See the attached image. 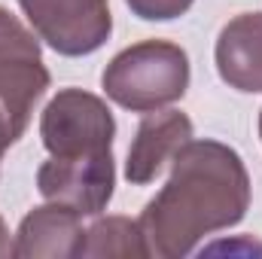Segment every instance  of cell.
<instances>
[{
	"instance_id": "obj_7",
	"label": "cell",
	"mask_w": 262,
	"mask_h": 259,
	"mask_svg": "<svg viewBox=\"0 0 262 259\" xmlns=\"http://www.w3.org/2000/svg\"><path fill=\"white\" fill-rule=\"evenodd\" d=\"M192 140V119L180 110H152L140 119L125 162V180L131 186H149L183 143Z\"/></svg>"
},
{
	"instance_id": "obj_11",
	"label": "cell",
	"mask_w": 262,
	"mask_h": 259,
	"mask_svg": "<svg viewBox=\"0 0 262 259\" xmlns=\"http://www.w3.org/2000/svg\"><path fill=\"white\" fill-rule=\"evenodd\" d=\"M125 3L143 21H171V18H180L183 12H189V6L195 0H125Z\"/></svg>"
},
{
	"instance_id": "obj_12",
	"label": "cell",
	"mask_w": 262,
	"mask_h": 259,
	"mask_svg": "<svg viewBox=\"0 0 262 259\" xmlns=\"http://www.w3.org/2000/svg\"><path fill=\"white\" fill-rule=\"evenodd\" d=\"M6 256H12V238H9V229H6V223L0 217V259Z\"/></svg>"
},
{
	"instance_id": "obj_4",
	"label": "cell",
	"mask_w": 262,
	"mask_h": 259,
	"mask_svg": "<svg viewBox=\"0 0 262 259\" xmlns=\"http://www.w3.org/2000/svg\"><path fill=\"white\" fill-rule=\"evenodd\" d=\"M40 137L55 159L110 156L116 119L98 95L82 89H61L40 116Z\"/></svg>"
},
{
	"instance_id": "obj_2",
	"label": "cell",
	"mask_w": 262,
	"mask_h": 259,
	"mask_svg": "<svg viewBox=\"0 0 262 259\" xmlns=\"http://www.w3.org/2000/svg\"><path fill=\"white\" fill-rule=\"evenodd\" d=\"M101 85L113 104L131 113H152L177 104L189 89V55L171 40H143L113 55Z\"/></svg>"
},
{
	"instance_id": "obj_9",
	"label": "cell",
	"mask_w": 262,
	"mask_h": 259,
	"mask_svg": "<svg viewBox=\"0 0 262 259\" xmlns=\"http://www.w3.org/2000/svg\"><path fill=\"white\" fill-rule=\"evenodd\" d=\"M82 223L79 213L64 204H40L34 207L15 232L12 256L18 259H76L82 244Z\"/></svg>"
},
{
	"instance_id": "obj_5",
	"label": "cell",
	"mask_w": 262,
	"mask_h": 259,
	"mask_svg": "<svg viewBox=\"0 0 262 259\" xmlns=\"http://www.w3.org/2000/svg\"><path fill=\"white\" fill-rule=\"evenodd\" d=\"M18 6L34 34L67 58L98 52L113 34L107 0H18Z\"/></svg>"
},
{
	"instance_id": "obj_8",
	"label": "cell",
	"mask_w": 262,
	"mask_h": 259,
	"mask_svg": "<svg viewBox=\"0 0 262 259\" xmlns=\"http://www.w3.org/2000/svg\"><path fill=\"white\" fill-rule=\"evenodd\" d=\"M213 61L220 79L244 95L262 92V12H241L223 25Z\"/></svg>"
},
{
	"instance_id": "obj_10",
	"label": "cell",
	"mask_w": 262,
	"mask_h": 259,
	"mask_svg": "<svg viewBox=\"0 0 262 259\" xmlns=\"http://www.w3.org/2000/svg\"><path fill=\"white\" fill-rule=\"evenodd\" d=\"M104 256H122V259L149 256V247L143 241V232H140L137 220L104 217L92 229H85L76 259H104Z\"/></svg>"
},
{
	"instance_id": "obj_6",
	"label": "cell",
	"mask_w": 262,
	"mask_h": 259,
	"mask_svg": "<svg viewBox=\"0 0 262 259\" xmlns=\"http://www.w3.org/2000/svg\"><path fill=\"white\" fill-rule=\"evenodd\" d=\"M37 189L46 201L64 204L79 217H98L107 210L116 189V162L110 156L92 159H55L40 165Z\"/></svg>"
},
{
	"instance_id": "obj_13",
	"label": "cell",
	"mask_w": 262,
	"mask_h": 259,
	"mask_svg": "<svg viewBox=\"0 0 262 259\" xmlns=\"http://www.w3.org/2000/svg\"><path fill=\"white\" fill-rule=\"evenodd\" d=\"M259 137H262V110H259Z\"/></svg>"
},
{
	"instance_id": "obj_3",
	"label": "cell",
	"mask_w": 262,
	"mask_h": 259,
	"mask_svg": "<svg viewBox=\"0 0 262 259\" xmlns=\"http://www.w3.org/2000/svg\"><path fill=\"white\" fill-rule=\"evenodd\" d=\"M49 89V70L43 64L40 40L0 6V116L18 140L37 101Z\"/></svg>"
},
{
	"instance_id": "obj_1",
	"label": "cell",
	"mask_w": 262,
	"mask_h": 259,
	"mask_svg": "<svg viewBox=\"0 0 262 259\" xmlns=\"http://www.w3.org/2000/svg\"><path fill=\"white\" fill-rule=\"evenodd\" d=\"M250 174L244 159L220 140H189L171 159V177L137 223L149 256L183 259L201 238L238 226L250 210Z\"/></svg>"
}]
</instances>
